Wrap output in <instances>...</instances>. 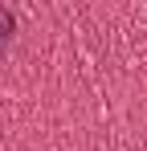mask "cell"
I'll use <instances>...</instances> for the list:
<instances>
[{
	"instance_id": "obj_1",
	"label": "cell",
	"mask_w": 147,
	"mask_h": 151,
	"mask_svg": "<svg viewBox=\"0 0 147 151\" xmlns=\"http://www.w3.org/2000/svg\"><path fill=\"white\" fill-rule=\"evenodd\" d=\"M12 29H17V21H12V12H4V8H0V37H8Z\"/></svg>"
}]
</instances>
